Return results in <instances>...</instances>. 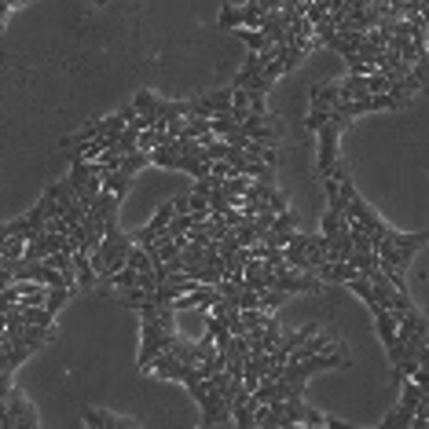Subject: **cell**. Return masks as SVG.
<instances>
[{"label": "cell", "instance_id": "6da1fadb", "mask_svg": "<svg viewBox=\"0 0 429 429\" xmlns=\"http://www.w3.org/2000/svg\"><path fill=\"white\" fill-rule=\"evenodd\" d=\"M165 327L158 319H140V371L151 367V360L158 352H165Z\"/></svg>", "mask_w": 429, "mask_h": 429}, {"label": "cell", "instance_id": "7a4b0ae2", "mask_svg": "<svg viewBox=\"0 0 429 429\" xmlns=\"http://www.w3.org/2000/svg\"><path fill=\"white\" fill-rule=\"evenodd\" d=\"M345 221L360 224V228L367 231V235H374V243H378V239H385V235H389V228L381 224V217H378V213H374V209H371L367 202H363L360 195H352V199H349V209H345Z\"/></svg>", "mask_w": 429, "mask_h": 429}, {"label": "cell", "instance_id": "3957f363", "mask_svg": "<svg viewBox=\"0 0 429 429\" xmlns=\"http://www.w3.org/2000/svg\"><path fill=\"white\" fill-rule=\"evenodd\" d=\"M338 133H341V125L327 121L323 128H319V158H316V173L319 177H330L334 173V165H338Z\"/></svg>", "mask_w": 429, "mask_h": 429}, {"label": "cell", "instance_id": "277c9868", "mask_svg": "<svg viewBox=\"0 0 429 429\" xmlns=\"http://www.w3.org/2000/svg\"><path fill=\"white\" fill-rule=\"evenodd\" d=\"M400 341L407 345V352H415L418 345H425V341H429V316L418 312V308L400 316Z\"/></svg>", "mask_w": 429, "mask_h": 429}, {"label": "cell", "instance_id": "5b68a950", "mask_svg": "<svg viewBox=\"0 0 429 429\" xmlns=\"http://www.w3.org/2000/svg\"><path fill=\"white\" fill-rule=\"evenodd\" d=\"M191 114L195 118H224V114H231V89H217V92H206L199 99H191Z\"/></svg>", "mask_w": 429, "mask_h": 429}, {"label": "cell", "instance_id": "8992f818", "mask_svg": "<svg viewBox=\"0 0 429 429\" xmlns=\"http://www.w3.org/2000/svg\"><path fill=\"white\" fill-rule=\"evenodd\" d=\"M191 367L195 363H184L180 356H173V352H158L155 360H151V371L155 378H165V381H187V374H191Z\"/></svg>", "mask_w": 429, "mask_h": 429}, {"label": "cell", "instance_id": "52a82bcc", "mask_svg": "<svg viewBox=\"0 0 429 429\" xmlns=\"http://www.w3.org/2000/svg\"><path fill=\"white\" fill-rule=\"evenodd\" d=\"M356 272L360 268L352 261H323V264H316V275L323 279V283H349Z\"/></svg>", "mask_w": 429, "mask_h": 429}, {"label": "cell", "instance_id": "ba28073f", "mask_svg": "<svg viewBox=\"0 0 429 429\" xmlns=\"http://www.w3.org/2000/svg\"><path fill=\"white\" fill-rule=\"evenodd\" d=\"M356 297H363V301H367V308L371 312H378V308H385L381 301H378V294H374V283H371V275H363V272H356L352 279H349V283H345Z\"/></svg>", "mask_w": 429, "mask_h": 429}, {"label": "cell", "instance_id": "9c48e42d", "mask_svg": "<svg viewBox=\"0 0 429 429\" xmlns=\"http://www.w3.org/2000/svg\"><path fill=\"white\" fill-rule=\"evenodd\" d=\"M308 99H312V111H334V103H341V84H316Z\"/></svg>", "mask_w": 429, "mask_h": 429}, {"label": "cell", "instance_id": "30bf717a", "mask_svg": "<svg viewBox=\"0 0 429 429\" xmlns=\"http://www.w3.org/2000/svg\"><path fill=\"white\" fill-rule=\"evenodd\" d=\"M393 246H400V250H407V253H418L425 243H429V231H415V235H403V231H393L389 228V235H385Z\"/></svg>", "mask_w": 429, "mask_h": 429}, {"label": "cell", "instance_id": "8fae6325", "mask_svg": "<svg viewBox=\"0 0 429 429\" xmlns=\"http://www.w3.org/2000/svg\"><path fill=\"white\" fill-rule=\"evenodd\" d=\"M74 268H77V286L81 290H89V286H96V268H92V261H89V253L84 250H74Z\"/></svg>", "mask_w": 429, "mask_h": 429}, {"label": "cell", "instance_id": "7c38bea8", "mask_svg": "<svg viewBox=\"0 0 429 429\" xmlns=\"http://www.w3.org/2000/svg\"><path fill=\"white\" fill-rule=\"evenodd\" d=\"M360 96H371L367 89V74H352L341 81V99H360Z\"/></svg>", "mask_w": 429, "mask_h": 429}, {"label": "cell", "instance_id": "4fadbf2b", "mask_svg": "<svg viewBox=\"0 0 429 429\" xmlns=\"http://www.w3.org/2000/svg\"><path fill=\"white\" fill-rule=\"evenodd\" d=\"M133 103H136V111L143 114V118H151V125H155V118H158V96L155 92H147V89H140L136 96H133Z\"/></svg>", "mask_w": 429, "mask_h": 429}, {"label": "cell", "instance_id": "5bb4252c", "mask_svg": "<svg viewBox=\"0 0 429 429\" xmlns=\"http://www.w3.org/2000/svg\"><path fill=\"white\" fill-rule=\"evenodd\" d=\"M143 165H151V151H140V147H136V151H128V155L121 158V173H128V177H136V173H140Z\"/></svg>", "mask_w": 429, "mask_h": 429}, {"label": "cell", "instance_id": "9a60e30c", "mask_svg": "<svg viewBox=\"0 0 429 429\" xmlns=\"http://www.w3.org/2000/svg\"><path fill=\"white\" fill-rule=\"evenodd\" d=\"M279 345H283V327H279V319L272 316L268 327H264V341H261V349H257V352H275Z\"/></svg>", "mask_w": 429, "mask_h": 429}, {"label": "cell", "instance_id": "2e32d148", "mask_svg": "<svg viewBox=\"0 0 429 429\" xmlns=\"http://www.w3.org/2000/svg\"><path fill=\"white\" fill-rule=\"evenodd\" d=\"M81 418H84V425H133L128 418H118V415H106V411H81Z\"/></svg>", "mask_w": 429, "mask_h": 429}, {"label": "cell", "instance_id": "e0dca14e", "mask_svg": "<svg viewBox=\"0 0 429 429\" xmlns=\"http://www.w3.org/2000/svg\"><path fill=\"white\" fill-rule=\"evenodd\" d=\"M235 33L243 37V45H246L250 52H261L264 45H272V40L264 37V30H250V26H239V30H235Z\"/></svg>", "mask_w": 429, "mask_h": 429}, {"label": "cell", "instance_id": "ac0fdd59", "mask_svg": "<svg viewBox=\"0 0 429 429\" xmlns=\"http://www.w3.org/2000/svg\"><path fill=\"white\" fill-rule=\"evenodd\" d=\"M268 319H272L268 308H243V323H246V330H264V327H268Z\"/></svg>", "mask_w": 429, "mask_h": 429}, {"label": "cell", "instance_id": "d6986e66", "mask_svg": "<svg viewBox=\"0 0 429 429\" xmlns=\"http://www.w3.org/2000/svg\"><path fill=\"white\" fill-rule=\"evenodd\" d=\"M103 187H106V191H114V195H125V191L133 187V177L121 173V169H114V173H106V177H103Z\"/></svg>", "mask_w": 429, "mask_h": 429}, {"label": "cell", "instance_id": "ffe728a7", "mask_svg": "<svg viewBox=\"0 0 429 429\" xmlns=\"http://www.w3.org/2000/svg\"><path fill=\"white\" fill-rule=\"evenodd\" d=\"M411 411H403V407H396V411H389V415H385L381 418V429H407V425H411Z\"/></svg>", "mask_w": 429, "mask_h": 429}, {"label": "cell", "instance_id": "44dd1931", "mask_svg": "<svg viewBox=\"0 0 429 429\" xmlns=\"http://www.w3.org/2000/svg\"><path fill=\"white\" fill-rule=\"evenodd\" d=\"M290 294H283V290H275V286H268V290H261V308H268V312H275L279 305L286 301Z\"/></svg>", "mask_w": 429, "mask_h": 429}, {"label": "cell", "instance_id": "7402d4cb", "mask_svg": "<svg viewBox=\"0 0 429 429\" xmlns=\"http://www.w3.org/2000/svg\"><path fill=\"white\" fill-rule=\"evenodd\" d=\"M221 30H239V8H231V4H224L221 8Z\"/></svg>", "mask_w": 429, "mask_h": 429}, {"label": "cell", "instance_id": "603a6c76", "mask_svg": "<svg viewBox=\"0 0 429 429\" xmlns=\"http://www.w3.org/2000/svg\"><path fill=\"white\" fill-rule=\"evenodd\" d=\"M330 121V111H308V118H305V125H308V133H319Z\"/></svg>", "mask_w": 429, "mask_h": 429}, {"label": "cell", "instance_id": "cb8c5ba5", "mask_svg": "<svg viewBox=\"0 0 429 429\" xmlns=\"http://www.w3.org/2000/svg\"><path fill=\"white\" fill-rule=\"evenodd\" d=\"M327 418H330V415L316 411V407H308V411H305V425H327Z\"/></svg>", "mask_w": 429, "mask_h": 429}, {"label": "cell", "instance_id": "d4e9b609", "mask_svg": "<svg viewBox=\"0 0 429 429\" xmlns=\"http://www.w3.org/2000/svg\"><path fill=\"white\" fill-rule=\"evenodd\" d=\"M415 360L422 363V367H429V341H425V345H418V349H415Z\"/></svg>", "mask_w": 429, "mask_h": 429}, {"label": "cell", "instance_id": "484cf974", "mask_svg": "<svg viewBox=\"0 0 429 429\" xmlns=\"http://www.w3.org/2000/svg\"><path fill=\"white\" fill-rule=\"evenodd\" d=\"M8 11H11V4H8V0H0V33H4V18H8Z\"/></svg>", "mask_w": 429, "mask_h": 429}, {"label": "cell", "instance_id": "4316f807", "mask_svg": "<svg viewBox=\"0 0 429 429\" xmlns=\"http://www.w3.org/2000/svg\"><path fill=\"white\" fill-rule=\"evenodd\" d=\"M173 206H177V213H191V206H187V199H177Z\"/></svg>", "mask_w": 429, "mask_h": 429}, {"label": "cell", "instance_id": "83f0119b", "mask_svg": "<svg viewBox=\"0 0 429 429\" xmlns=\"http://www.w3.org/2000/svg\"><path fill=\"white\" fill-rule=\"evenodd\" d=\"M8 286H11V283H4V279H0V294H4V290H8Z\"/></svg>", "mask_w": 429, "mask_h": 429}]
</instances>
